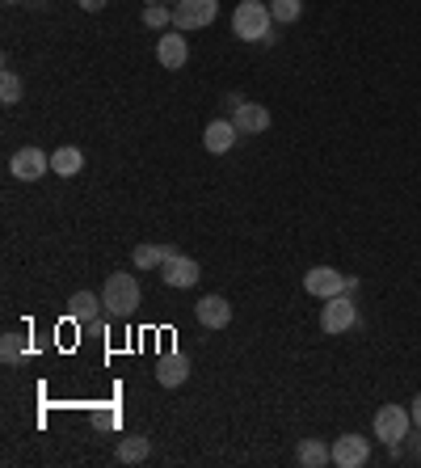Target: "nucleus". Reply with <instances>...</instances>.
I'll return each mask as SVG.
<instances>
[{
    "instance_id": "f257e3e1",
    "label": "nucleus",
    "mask_w": 421,
    "mask_h": 468,
    "mask_svg": "<svg viewBox=\"0 0 421 468\" xmlns=\"http://www.w3.org/2000/svg\"><path fill=\"white\" fill-rule=\"evenodd\" d=\"M270 25H274V13H270V0H241L232 9V34L241 43H265L270 38Z\"/></svg>"
},
{
    "instance_id": "f03ea898",
    "label": "nucleus",
    "mask_w": 421,
    "mask_h": 468,
    "mask_svg": "<svg viewBox=\"0 0 421 468\" xmlns=\"http://www.w3.org/2000/svg\"><path fill=\"white\" fill-rule=\"evenodd\" d=\"M101 304H106V317H114V320L131 317V312L139 309V283H135V274H127V271L110 274L106 287H101Z\"/></svg>"
},
{
    "instance_id": "7ed1b4c3",
    "label": "nucleus",
    "mask_w": 421,
    "mask_h": 468,
    "mask_svg": "<svg viewBox=\"0 0 421 468\" xmlns=\"http://www.w3.org/2000/svg\"><path fill=\"white\" fill-rule=\"evenodd\" d=\"M409 426H413V414L405 406H379V409H375V439H379V444H388L392 452L405 444Z\"/></svg>"
},
{
    "instance_id": "20e7f679",
    "label": "nucleus",
    "mask_w": 421,
    "mask_h": 468,
    "mask_svg": "<svg viewBox=\"0 0 421 468\" xmlns=\"http://www.w3.org/2000/svg\"><path fill=\"white\" fill-rule=\"evenodd\" d=\"M101 296H93V291H76L72 300H68V317L81 325V333H89V338H101L106 333V320H101Z\"/></svg>"
},
{
    "instance_id": "39448f33",
    "label": "nucleus",
    "mask_w": 421,
    "mask_h": 468,
    "mask_svg": "<svg viewBox=\"0 0 421 468\" xmlns=\"http://www.w3.org/2000/svg\"><path fill=\"white\" fill-rule=\"evenodd\" d=\"M219 17V0H181L173 5V30L181 34H194V30H203Z\"/></svg>"
},
{
    "instance_id": "423d86ee",
    "label": "nucleus",
    "mask_w": 421,
    "mask_h": 468,
    "mask_svg": "<svg viewBox=\"0 0 421 468\" xmlns=\"http://www.w3.org/2000/svg\"><path fill=\"white\" fill-rule=\"evenodd\" d=\"M354 325H359V304L349 300V291L325 300V309H321V330H325L329 338H337V333H349Z\"/></svg>"
},
{
    "instance_id": "0eeeda50",
    "label": "nucleus",
    "mask_w": 421,
    "mask_h": 468,
    "mask_svg": "<svg viewBox=\"0 0 421 468\" xmlns=\"http://www.w3.org/2000/svg\"><path fill=\"white\" fill-rule=\"evenodd\" d=\"M346 274L341 271H333V266H312V271L303 274V291L308 296H316V300H333V296H341L346 291Z\"/></svg>"
},
{
    "instance_id": "6e6552de",
    "label": "nucleus",
    "mask_w": 421,
    "mask_h": 468,
    "mask_svg": "<svg viewBox=\"0 0 421 468\" xmlns=\"http://www.w3.org/2000/svg\"><path fill=\"white\" fill-rule=\"evenodd\" d=\"M333 464L337 468L371 464V444H367L362 435H341V439H333Z\"/></svg>"
},
{
    "instance_id": "1a4fd4ad",
    "label": "nucleus",
    "mask_w": 421,
    "mask_h": 468,
    "mask_svg": "<svg viewBox=\"0 0 421 468\" xmlns=\"http://www.w3.org/2000/svg\"><path fill=\"white\" fill-rule=\"evenodd\" d=\"M9 173L17 182H38L43 173H51V157L43 148H22V152H13Z\"/></svg>"
},
{
    "instance_id": "9d476101",
    "label": "nucleus",
    "mask_w": 421,
    "mask_h": 468,
    "mask_svg": "<svg viewBox=\"0 0 421 468\" xmlns=\"http://www.w3.org/2000/svg\"><path fill=\"white\" fill-rule=\"evenodd\" d=\"M157 60H160V68H168V72L186 68V60H190V43H186L181 30H165V34L157 38Z\"/></svg>"
},
{
    "instance_id": "9b49d317",
    "label": "nucleus",
    "mask_w": 421,
    "mask_h": 468,
    "mask_svg": "<svg viewBox=\"0 0 421 468\" xmlns=\"http://www.w3.org/2000/svg\"><path fill=\"white\" fill-rule=\"evenodd\" d=\"M232 123H236V131L241 136H262V131H270V110H265L262 101H241L236 110H232Z\"/></svg>"
},
{
    "instance_id": "f8f14e48",
    "label": "nucleus",
    "mask_w": 421,
    "mask_h": 468,
    "mask_svg": "<svg viewBox=\"0 0 421 468\" xmlns=\"http://www.w3.org/2000/svg\"><path fill=\"white\" fill-rule=\"evenodd\" d=\"M160 279H165L168 287H177V291H186V287H194L198 279H203V271H198V262H194V258L177 253V258H168L165 266H160Z\"/></svg>"
},
{
    "instance_id": "ddd939ff",
    "label": "nucleus",
    "mask_w": 421,
    "mask_h": 468,
    "mask_svg": "<svg viewBox=\"0 0 421 468\" xmlns=\"http://www.w3.org/2000/svg\"><path fill=\"white\" fill-rule=\"evenodd\" d=\"M194 317H198V325H206V330H228L232 304L224 296H203L198 304H194Z\"/></svg>"
},
{
    "instance_id": "4468645a",
    "label": "nucleus",
    "mask_w": 421,
    "mask_h": 468,
    "mask_svg": "<svg viewBox=\"0 0 421 468\" xmlns=\"http://www.w3.org/2000/svg\"><path fill=\"white\" fill-rule=\"evenodd\" d=\"M236 139H241L236 123H232V119H215V123H206V131H203V148L224 157V152L236 148Z\"/></svg>"
},
{
    "instance_id": "2eb2a0df",
    "label": "nucleus",
    "mask_w": 421,
    "mask_h": 468,
    "mask_svg": "<svg viewBox=\"0 0 421 468\" xmlns=\"http://www.w3.org/2000/svg\"><path fill=\"white\" fill-rule=\"evenodd\" d=\"M157 380H160V388H181V384L190 380V358L186 355H160L157 358Z\"/></svg>"
},
{
    "instance_id": "dca6fc26",
    "label": "nucleus",
    "mask_w": 421,
    "mask_h": 468,
    "mask_svg": "<svg viewBox=\"0 0 421 468\" xmlns=\"http://www.w3.org/2000/svg\"><path fill=\"white\" fill-rule=\"evenodd\" d=\"M295 460H300L303 468H325V464H333V447L321 444V439H303Z\"/></svg>"
},
{
    "instance_id": "f3484780",
    "label": "nucleus",
    "mask_w": 421,
    "mask_h": 468,
    "mask_svg": "<svg viewBox=\"0 0 421 468\" xmlns=\"http://www.w3.org/2000/svg\"><path fill=\"white\" fill-rule=\"evenodd\" d=\"M168 258H177V249H173V245H139V249L131 253L135 271H152V266H165Z\"/></svg>"
},
{
    "instance_id": "a211bd4d",
    "label": "nucleus",
    "mask_w": 421,
    "mask_h": 468,
    "mask_svg": "<svg viewBox=\"0 0 421 468\" xmlns=\"http://www.w3.org/2000/svg\"><path fill=\"white\" fill-rule=\"evenodd\" d=\"M114 456L122 460V464H144L148 456H152V444H148L144 435H127V439H119V452Z\"/></svg>"
},
{
    "instance_id": "6ab92c4d",
    "label": "nucleus",
    "mask_w": 421,
    "mask_h": 468,
    "mask_svg": "<svg viewBox=\"0 0 421 468\" xmlns=\"http://www.w3.org/2000/svg\"><path fill=\"white\" fill-rule=\"evenodd\" d=\"M84 169V152L81 148H55L51 152V173H60V177H76Z\"/></svg>"
},
{
    "instance_id": "aec40b11",
    "label": "nucleus",
    "mask_w": 421,
    "mask_h": 468,
    "mask_svg": "<svg viewBox=\"0 0 421 468\" xmlns=\"http://www.w3.org/2000/svg\"><path fill=\"white\" fill-rule=\"evenodd\" d=\"M270 13H274L278 25H295L303 13V0H270Z\"/></svg>"
},
{
    "instance_id": "412c9836",
    "label": "nucleus",
    "mask_w": 421,
    "mask_h": 468,
    "mask_svg": "<svg viewBox=\"0 0 421 468\" xmlns=\"http://www.w3.org/2000/svg\"><path fill=\"white\" fill-rule=\"evenodd\" d=\"M0 101H5V106H17V101H22V76L13 72V68H5V76H0Z\"/></svg>"
},
{
    "instance_id": "4be33fe9",
    "label": "nucleus",
    "mask_w": 421,
    "mask_h": 468,
    "mask_svg": "<svg viewBox=\"0 0 421 468\" xmlns=\"http://www.w3.org/2000/svg\"><path fill=\"white\" fill-rule=\"evenodd\" d=\"M144 25L165 34L168 25H173V9H168V5H148V9H144Z\"/></svg>"
},
{
    "instance_id": "5701e85b",
    "label": "nucleus",
    "mask_w": 421,
    "mask_h": 468,
    "mask_svg": "<svg viewBox=\"0 0 421 468\" xmlns=\"http://www.w3.org/2000/svg\"><path fill=\"white\" fill-rule=\"evenodd\" d=\"M0 358H5V363H17V358H22V338H17V333H5V338H0Z\"/></svg>"
},
{
    "instance_id": "b1692460",
    "label": "nucleus",
    "mask_w": 421,
    "mask_h": 468,
    "mask_svg": "<svg viewBox=\"0 0 421 468\" xmlns=\"http://www.w3.org/2000/svg\"><path fill=\"white\" fill-rule=\"evenodd\" d=\"M76 5H81L84 13H101V9H106V5H110V0H76Z\"/></svg>"
},
{
    "instance_id": "393cba45",
    "label": "nucleus",
    "mask_w": 421,
    "mask_h": 468,
    "mask_svg": "<svg viewBox=\"0 0 421 468\" xmlns=\"http://www.w3.org/2000/svg\"><path fill=\"white\" fill-rule=\"evenodd\" d=\"M409 414H413V426H421V393L413 396V406H409Z\"/></svg>"
},
{
    "instance_id": "a878e982",
    "label": "nucleus",
    "mask_w": 421,
    "mask_h": 468,
    "mask_svg": "<svg viewBox=\"0 0 421 468\" xmlns=\"http://www.w3.org/2000/svg\"><path fill=\"white\" fill-rule=\"evenodd\" d=\"M148 5H165V0H148Z\"/></svg>"
},
{
    "instance_id": "bb28decb",
    "label": "nucleus",
    "mask_w": 421,
    "mask_h": 468,
    "mask_svg": "<svg viewBox=\"0 0 421 468\" xmlns=\"http://www.w3.org/2000/svg\"><path fill=\"white\" fill-rule=\"evenodd\" d=\"M5 5H22V0H5Z\"/></svg>"
},
{
    "instance_id": "cd10ccee",
    "label": "nucleus",
    "mask_w": 421,
    "mask_h": 468,
    "mask_svg": "<svg viewBox=\"0 0 421 468\" xmlns=\"http://www.w3.org/2000/svg\"><path fill=\"white\" fill-rule=\"evenodd\" d=\"M417 460H421V447H417Z\"/></svg>"
},
{
    "instance_id": "c85d7f7f",
    "label": "nucleus",
    "mask_w": 421,
    "mask_h": 468,
    "mask_svg": "<svg viewBox=\"0 0 421 468\" xmlns=\"http://www.w3.org/2000/svg\"><path fill=\"white\" fill-rule=\"evenodd\" d=\"M173 5H181V0H173Z\"/></svg>"
}]
</instances>
